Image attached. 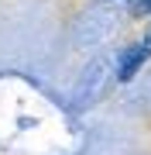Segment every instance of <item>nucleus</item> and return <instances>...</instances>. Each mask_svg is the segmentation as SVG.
Segmentation results:
<instances>
[{
    "instance_id": "nucleus-1",
    "label": "nucleus",
    "mask_w": 151,
    "mask_h": 155,
    "mask_svg": "<svg viewBox=\"0 0 151 155\" xmlns=\"http://www.w3.org/2000/svg\"><path fill=\"white\" fill-rule=\"evenodd\" d=\"M110 69H113V55L93 59L90 66L83 69V76H79V83L72 90V100L76 104H90L93 97H100V90L106 86V79H110Z\"/></svg>"
},
{
    "instance_id": "nucleus-3",
    "label": "nucleus",
    "mask_w": 151,
    "mask_h": 155,
    "mask_svg": "<svg viewBox=\"0 0 151 155\" xmlns=\"http://www.w3.org/2000/svg\"><path fill=\"white\" fill-rule=\"evenodd\" d=\"M134 14H151V0H131Z\"/></svg>"
},
{
    "instance_id": "nucleus-2",
    "label": "nucleus",
    "mask_w": 151,
    "mask_h": 155,
    "mask_svg": "<svg viewBox=\"0 0 151 155\" xmlns=\"http://www.w3.org/2000/svg\"><path fill=\"white\" fill-rule=\"evenodd\" d=\"M151 59V35L144 41H134L117 55V83H131V79L141 72V66Z\"/></svg>"
}]
</instances>
